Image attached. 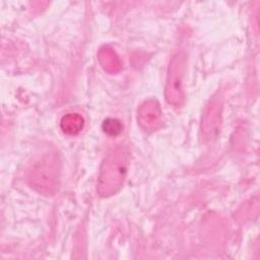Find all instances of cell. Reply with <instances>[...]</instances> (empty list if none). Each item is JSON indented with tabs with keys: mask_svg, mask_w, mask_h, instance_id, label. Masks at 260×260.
<instances>
[{
	"mask_svg": "<svg viewBox=\"0 0 260 260\" xmlns=\"http://www.w3.org/2000/svg\"><path fill=\"white\" fill-rule=\"evenodd\" d=\"M130 159L129 150L122 145L112 148L106 155L98 179V193L103 197L115 195L123 186Z\"/></svg>",
	"mask_w": 260,
	"mask_h": 260,
	"instance_id": "obj_1",
	"label": "cell"
},
{
	"mask_svg": "<svg viewBox=\"0 0 260 260\" xmlns=\"http://www.w3.org/2000/svg\"><path fill=\"white\" fill-rule=\"evenodd\" d=\"M59 159L56 153L46 152L40 156L28 169L27 183L38 192L52 195L59 185Z\"/></svg>",
	"mask_w": 260,
	"mask_h": 260,
	"instance_id": "obj_2",
	"label": "cell"
},
{
	"mask_svg": "<svg viewBox=\"0 0 260 260\" xmlns=\"http://www.w3.org/2000/svg\"><path fill=\"white\" fill-rule=\"evenodd\" d=\"M185 63V54L183 52H179L173 56L169 65L166 84V99L175 107L182 106L185 100L183 89Z\"/></svg>",
	"mask_w": 260,
	"mask_h": 260,
	"instance_id": "obj_3",
	"label": "cell"
},
{
	"mask_svg": "<svg viewBox=\"0 0 260 260\" xmlns=\"http://www.w3.org/2000/svg\"><path fill=\"white\" fill-rule=\"evenodd\" d=\"M137 120L145 131H155L161 124V109L155 100L145 101L138 109Z\"/></svg>",
	"mask_w": 260,
	"mask_h": 260,
	"instance_id": "obj_4",
	"label": "cell"
},
{
	"mask_svg": "<svg viewBox=\"0 0 260 260\" xmlns=\"http://www.w3.org/2000/svg\"><path fill=\"white\" fill-rule=\"evenodd\" d=\"M220 110L221 104L218 98H214L207 105L201 123L202 134L206 138H210L214 132L217 131L220 124Z\"/></svg>",
	"mask_w": 260,
	"mask_h": 260,
	"instance_id": "obj_5",
	"label": "cell"
},
{
	"mask_svg": "<svg viewBox=\"0 0 260 260\" xmlns=\"http://www.w3.org/2000/svg\"><path fill=\"white\" fill-rule=\"evenodd\" d=\"M98 59L102 67L110 72L115 73L122 67V63L116 52L110 47H103L98 52Z\"/></svg>",
	"mask_w": 260,
	"mask_h": 260,
	"instance_id": "obj_6",
	"label": "cell"
},
{
	"mask_svg": "<svg viewBox=\"0 0 260 260\" xmlns=\"http://www.w3.org/2000/svg\"><path fill=\"white\" fill-rule=\"evenodd\" d=\"M60 127L64 133L69 135L78 134L84 127V119L78 113H69L62 117Z\"/></svg>",
	"mask_w": 260,
	"mask_h": 260,
	"instance_id": "obj_7",
	"label": "cell"
},
{
	"mask_svg": "<svg viewBox=\"0 0 260 260\" xmlns=\"http://www.w3.org/2000/svg\"><path fill=\"white\" fill-rule=\"evenodd\" d=\"M102 128L106 134L110 136H117L123 131V124L118 119L108 118L103 122Z\"/></svg>",
	"mask_w": 260,
	"mask_h": 260,
	"instance_id": "obj_8",
	"label": "cell"
}]
</instances>
